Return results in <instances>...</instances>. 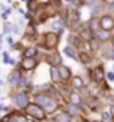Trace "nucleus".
<instances>
[{
	"instance_id": "obj_16",
	"label": "nucleus",
	"mask_w": 114,
	"mask_h": 122,
	"mask_svg": "<svg viewBox=\"0 0 114 122\" xmlns=\"http://www.w3.org/2000/svg\"><path fill=\"white\" fill-rule=\"evenodd\" d=\"M64 53H66V55H69V56H70L72 60H78V58H77V53H75V50L72 49L70 46L64 47Z\"/></svg>"
},
{
	"instance_id": "obj_10",
	"label": "nucleus",
	"mask_w": 114,
	"mask_h": 122,
	"mask_svg": "<svg viewBox=\"0 0 114 122\" xmlns=\"http://www.w3.org/2000/svg\"><path fill=\"white\" fill-rule=\"evenodd\" d=\"M95 35H97V39L102 41V42L109 39V33H108L106 30H102V28H100V30H97V31H95Z\"/></svg>"
},
{
	"instance_id": "obj_14",
	"label": "nucleus",
	"mask_w": 114,
	"mask_h": 122,
	"mask_svg": "<svg viewBox=\"0 0 114 122\" xmlns=\"http://www.w3.org/2000/svg\"><path fill=\"white\" fill-rule=\"evenodd\" d=\"M38 50H36V47H27L24 50V58H31V56H36Z\"/></svg>"
},
{
	"instance_id": "obj_1",
	"label": "nucleus",
	"mask_w": 114,
	"mask_h": 122,
	"mask_svg": "<svg viewBox=\"0 0 114 122\" xmlns=\"http://www.w3.org/2000/svg\"><path fill=\"white\" fill-rule=\"evenodd\" d=\"M35 100L45 113H53L56 110V102L47 94H38V96H35Z\"/></svg>"
},
{
	"instance_id": "obj_20",
	"label": "nucleus",
	"mask_w": 114,
	"mask_h": 122,
	"mask_svg": "<svg viewBox=\"0 0 114 122\" xmlns=\"http://www.w3.org/2000/svg\"><path fill=\"white\" fill-rule=\"evenodd\" d=\"M67 111H69V114L75 116V114H77V113H78V110H77V105L70 103V105H69V110H67Z\"/></svg>"
},
{
	"instance_id": "obj_27",
	"label": "nucleus",
	"mask_w": 114,
	"mask_h": 122,
	"mask_svg": "<svg viewBox=\"0 0 114 122\" xmlns=\"http://www.w3.org/2000/svg\"><path fill=\"white\" fill-rule=\"evenodd\" d=\"M80 121H81V119H77V117H74V119H70L69 122H80Z\"/></svg>"
},
{
	"instance_id": "obj_19",
	"label": "nucleus",
	"mask_w": 114,
	"mask_h": 122,
	"mask_svg": "<svg viewBox=\"0 0 114 122\" xmlns=\"http://www.w3.org/2000/svg\"><path fill=\"white\" fill-rule=\"evenodd\" d=\"M80 60H81V63H89L91 61V55L89 53H86V52H81V53H80Z\"/></svg>"
},
{
	"instance_id": "obj_6",
	"label": "nucleus",
	"mask_w": 114,
	"mask_h": 122,
	"mask_svg": "<svg viewBox=\"0 0 114 122\" xmlns=\"http://www.w3.org/2000/svg\"><path fill=\"white\" fill-rule=\"evenodd\" d=\"M36 66H38V61L35 60V56L24 58V60H22V69H24V71H33Z\"/></svg>"
},
{
	"instance_id": "obj_28",
	"label": "nucleus",
	"mask_w": 114,
	"mask_h": 122,
	"mask_svg": "<svg viewBox=\"0 0 114 122\" xmlns=\"http://www.w3.org/2000/svg\"><path fill=\"white\" fill-rule=\"evenodd\" d=\"M108 78H109V80H114V74H108Z\"/></svg>"
},
{
	"instance_id": "obj_2",
	"label": "nucleus",
	"mask_w": 114,
	"mask_h": 122,
	"mask_svg": "<svg viewBox=\"0 0 114 122\" xmlns=\"http://www.w3.org/2000/svg\"><path fill=\"white\" fill-rule=\"evenodd\" d=\"M25 111H27L28 116L38 119V121H44V119H45V111H44L38 103H28L25 107Z\"/></svg>"
},
{
	"instance_id": "obj_9",
	"label": "nucleus",
	"mask_w": 114,
	"mask_h": 122,
	"mask_svg": "<svg viewBox=\"0 0 114 122\" xmlns=\"http://www.w3.org/2000/svg\"><path fill=\"white\" fill-rule=\"evenodd\" d=\"M3 122H27V121H25V117L20 116V114H11V116H8V117H5Z\"/></svg>"
},
{
	"instance_id": "obj_21",
	"label": "nucleus",
	"mask_w": 114,
	"mask_h": 122,
	"mask_svg": "<svg viewBox=\"0 0 114 122\" xmlns=\"http://www.w3.org/2000/svg\"><path fill=\"white\" fill-rule=\"evenodd\" d=\"M80 33H81V36H83V38H84V39H91V35H89V30H88V28H83L81 30V31H80Z\"/></svg>"
},
{
	"instance_id": "obj_7",
	"label": "nucleus",
	"mask_w": 114,
	"mask_h": 122,
	"mask_svg": "<svg viewBox=\"0 0 114 122\" xmlns=\"http://www.w3.org/2000/svg\"><path fill=\"white\" fill-rule=\"evenodd\" d=\"M91 78H92L95 83H102V81H103V78H105V74H103V71H102L100 67L94 69V71L91 72Z\"/></svg>"
},
{
	"instance_id": "obj_25",
	"label": "nucleus",
	"mask_w": 114,
	"mask_h": 122,
	"mask_svg": "<svg viewBox=\"0 0 114 122\" xmlns=\"http://www.w3.org/2000/svg\"><path fill=\"white\" fill-rule=\"evenodd\" d=\"M105 3H108V5H114V0H103Z\"/></svg>"
},
{
	"instance_id": "obj_29",
	"label": "nucleus",
	"mask_w": 114,
	"mask_h": 122,
	"mask_svg": "<svg viewBox=\"0 0 114 122\" xmlns=\"http://www.w3.org/2000/svg\"><path fill=\"white\" fill-rule=\"evenodd\" d=\"M111 114L114 116V105H113V107H111Z\"/></svg>"
},
{
	"instance_id": "obj_3",
	"label": "nucleus",
	"mask_w": 114,
	"mask_h": 122,
	"mask_svg": "<svg viewBox=\"0 0 114 122\" xmlns=\"http://www.w3.org/2000/svg\"><path fill=\"white\" fill-rule=\"evenodd\" d=\"M58 35L56 33H52V31H49V33H45V36H44V47L45 49H55V47L58 46Z\"/></svg>"
},
{
	"instance_id": "obj_15",
	"label": "nucleus",
	"mask_w": 114,
	"mask_h": 122,
	"mask_svg": "<svg viewBox=\"0 0 114 122\" xmlns=\"http://www.w3.org/2000/svg\"><path fill=\"white\" fill-rule=\"evenodd\" d=\"M72 88H75V89H81L83 88V80L80 78V77H74V78H72Z\"/></svg>"
},
{
	"instance_id": "obj_22",
	"label": "nucleus",
	"mask_w": 114,
	"mask_h": 122,
	"mask_svg": "<svg viewBox=\"0 0 114 122\" xmlns=\"http://www.w3.org/2000/svg\"><path fill=\"white\" fill-rule=\"evenodd\" d=\"M33 35H35V28L30 25L28 28H27V36H33Z\"/></svg>"
},
{
	"instance_id": "obj_5",
	"label": "nucleus",
	"mask_w": 114,
	"mask_h": 122,
	"mask_svg": "<svg viewBox=\"0 0 114 122\" xmlns=\"http://www.w3.org/2000/svg\"><path fill=\"white\" fill-rule=\"evenodd\" d=\"M99 25L102 30H106V31H111L114 28V19L111 16H103V17L99 20Z\"/></svg>"
},
{
	"instance_id": "obj_32",
	"label": "nucleus",
	"mask_w": 114,
	"mask_h": 122,
	"mask_svg": "<svg viewBox=\"0 0 114 122\" xmlns=\"http://www.w3.org/2000/svg\"><path fill=\"white\" fill-rule=\"evenodd\" d=\"M0 88H2V80H0Z\"/></svg>"
},
{
	"instance_id": "obj_4",
	"label": "nucleus",
	"mask_w": 114,
	"mask_h": 122,
	"mask_svg": "<svg viewBox=\"0 0 114 122\" xmlns=\"http://www.w3.org/2000/svg\"><path fill=\"white\" fill-rule=\"evenodd\" d=\"M13 100H14V103H16L17 108H25L28 105V96L24 94V92H17V94H14Z\"/></svg>"
},
{
	"instance_id": "obj_13",
	"label": "nucleus",
	"mask_w": 114,
	"mask_h": 122,
	"mask_svg": "<svg viewBox=\"0 0 114 122\" xmlns=\"http://www.w3.org/2000/svg\"><path fill=\"white\" fill-rule=\"evenodd\" d=\"M69 121H70V117L67 113H58L53 119V122H69Z\"/></svg>"
},
{
	"instance_id": "obj_30",
	"label": "nucleus",
	"mask_w": 114,
	"mask_h": 122,
	"mask_svg": "<svg viewBox=\"0 0 114 122\" xmlns=\"http://www.w3.org/2000/svg\"><path fill=\"white\" fill-rule=\"evenodd\" d=\"M111 60H114V50H113V53H111Z\"/></svg>"
},
{
	"instance_id": "obj_31",
	"label": "nucleus",
	"mask_w": 114,
	"mask_h": 122,
	"mask_svg": "<svg viewBox=\"0 0 114 122\" xmlns=\"http://www.w3.org/2000/svg\"><path fill=\"white\" fill-rule=\"evenodd\" d=\"M111 41H113V47H114V36H113V38H111Z\"/></svg>"
},
{
	"instance_id": "obj_26",
	"label": "nucleus",
	"mask_w": 114,
	"mask_h": 122,
	"mask_svg": "<svg viewBox=\"0 0 114 122\" xmlns=\"http://www.w3.org/2000/svg\"><path fill=\"white\" fill-rule=\"evenodd\" d=\"M10 30H11V28H10V25L6 24V25H5V33H10Z\"/></svg>"
},
{
	"instance_id": "obj_8",
	"label": "nucleus",
	"mask_w": 114,
	"mask_h": 122,
	"mask_svg": "<svg viewBox=\"0 0 114 122\" xmlns=\"http://www.w3.org/2000/svg\"><path fill=\"white\" fill-rule=\"evenodd\" d=\"M58 74H59V78L61 80H67L70 78V69L67 66H58Z\"/></svg>"
},
{
	"instance_id": "obj_12",
	"label": "nucleus",
	"mask_w": 114,
	"mask_h": 122,
	"mask_svg": "<svg viewBox=\"0 0 114 122\" xmlns=\"http://www.w3.org/2000/svg\"><path fill=\"white\" fill-rule=\"evenodd\" d=\"M69 100H70V103H74V105H81L83 99H81V96H80L78 92H72L70 96H69Z\"/></svg>"
},
{
	"instance_id": "obj_18",
	"label": "nucleus",
	"mask_w": 114,
	"mask_h": 122,
	"mask_svg": "<svg viewBox=\"0 0 114 122\" xmlns=\"http://www.w3.org/2000/svg\"><path fill=\"white\" fill-rule=\"evenodd\" d=\"M50 75H52V78H53V81H59V74H58V69L56 67H55V66H53V67H52V71H50Z\"/></svg>"
},
{
	"instance_id": "obj_23",
	"label": "nucleus",
	"mask_w": 114,
	"mask_h": 122,
	"mask_svg": "<svg viewBox=\"0 0 114 122\" xmlns=\"http://www.w3.org/2000/svg\"><path fill=\"white\" fill-rule=\"evenodd\" d=\"M28 8H30V10H33V11L36 10V2H35V0H31V2L28 3Z\"/></svg>"
},
{
	"instance_id": "obj_11",
	"label": "nucleus",
	"mask_w": 114,
	"mask_h": 122,
	"mask_svg": "<svg viewBox=\"0 0 114 122\" xmlns=\"http://www.w3.org/2000/svg\"><path fill=\"white\" fill-rule=\"evenodd\" d=\"M19 80H20V74H19L17 71L11 72L10 75H8V83H10V85H16Z\"/></svg>"
},
{
	"instance_id": "obj_24",
	"label": "nucleus",
	"mask_w": 114,
	"mask_h": 122,
	"mask_svg": "<svg viewBox=\"0 0 114 122\" xmlns=\"http://www.w3.org/2000/svg\"><path fill=\"white\" fill-rule=\"evenodd\" d=\"M3 56H5V63H8V64H10V63H13V60H10V56H8V53H5Z\"/></svg>"
},
{
	"instance_id": "obj_17",
	"label": "nucleus",
	"mask_w": 114,
	"mask_h": 122,
	"mask_svg": "<svg viewBox=\"0 0 114 122\" xmlns=\"http://www.w3.org/2000/svg\"><path fill=\"white\" fill-rule=\"evenodd\" d=\"M49 61H50L53 66H59V64H61V58H59V55H58V53H53L52 56H50Z\"/></svg>"
}]
</instances>
